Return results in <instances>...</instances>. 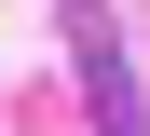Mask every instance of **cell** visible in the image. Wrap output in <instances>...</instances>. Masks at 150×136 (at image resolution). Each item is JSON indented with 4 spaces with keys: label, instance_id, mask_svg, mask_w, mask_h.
<instances>
[{
    "label": "cell",
    "instance_id": "1",
    "mask_svg": "<svg viewBox=\"0 0 150 136\" xmlns=\"http://www.w3.org/2000/svg\"><path fill=\"white\" fill-rule=\"evenodd\" d=\"M68 68H82L96 136H150V95H137V54H123V14L109 0H68Z\"/></svg>",
    "mask_w": 150,
    "mask_h": 136
}]
</instances>
